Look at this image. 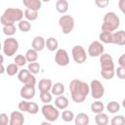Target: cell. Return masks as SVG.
<instances>
[{"label": "cell", "mask_w": 125, "mask_h": 125, "mask_svg": "<svg viewBox=\"0 0 125 125\" xmlns=\"http://www.w3.org/2000/svg\"><path fill=\"white\" fill-rule=\"evenodd\" d=\"M69 91L71 94L72 101L74 103L81 104L86 100L87 96L90 94V85H88L82 80L73 79L69 83Z\"/></svg>", "instance_id": "6da1fadb"}, {"label": "cell", "mask_w": 125, "mask_h": 125, "mask_svg": "<svg viewBox=\"0 0 125 125\" xmlns=\"http://www.w3.org/2000/svg\"><path fill=\"white\" fill-rule=\"evenodd\" d=\"M101 75L105 80H110L115 75V68L113 59L109 54H102L100 56Z\"/></svg>", "instance_id": "7a4b0ae2"}, {"label": "cell", "mask_w": 125, "mask_h": 125, "mask_svg": "<svg viewBox=\"0 0 125 125\" xmlns=\"http://www.w3.org/2000/svg\"><path fill=\"white\" fill-rule=\"evenodd\" d=\"M24 17V12H22L19 8H8L4 11L0 18V21L2 25H7V24H12L15 22H19L21 21Z\"/></svg>", "instance_id": "3957f363"}, {"label": "cell", "mask_w": 125, "mask_h": 125, "mask_svg": "<svg viewBox=\"0 0 125 125\" xmlns=\"http://www.w3.org/2000/svg\"><path fill=\"white\" fill-rule=\"evenodd\" d=\"M120 25L119 17L114 12H107L103 19L102 31L105 32H114Z\"/></svg>", "instance_id": "277c9868"}, {"label": "cell", "mask_w": 125, "mask_h": 125, "mask_svg": "<svg viewBox=\"0 0 125 125\" xmlns=\"http://www.w3.org/2000/svg\"><path fill=\"white\" fill-rule=\"evenodd\" d=\"M19 50V42L14 37H8L3 42V54L7 57H13Z\"/></svg>", "instance_id": "5b68a950"}, {"label": "cell", "mask_w": 125, "mask_h": 125, "mask_svg": "<svg viewBox=\"0 0 125 125\" xmlns=\"http://www.w3.org/2000/svg\"><path fill=\"white\" fill-rule=\"evenodd\" d=\"M41 112H42V115L45 117V119L50 122L56 121L60 116L59 108L57 106L55 107L50 104H44V105L41 108Z\"/></svg>", "instance_id": "8992f818"}, {"label": "cell", "mask_w": 125, "mask_h": 125, "mask_svg": "<svg viewBox=\"0 0 125 125\" xmlns=\"http://www.w3.org/2000/svg\"><path fill=\"white\" fill-rule=\"evenodd\" d=\"M59 25L63 34H69L74 28V19L70 15H62L59 19Z\"/></svg>", "instance_id": "52a82bcc"}, {"label": "cell", "mask_w": 125, "mask_h": 125, "mask_svg": "<svg viewBox=\"0 0 125 125\" xmlns=\"http://www.w3.org/2000/svg\"><path fill=\"white\" fill-rule=\"evenodd\" d=\"M90 93L93 99L100 100L104 95V87L101 81L94 79L90 83Z\"/></svg>", "instance_id": "ba28073f"}, {"label": "cell", "mask_w": 125, "mask_h": 125, "mask_svg": "<svg viewBox=\"0 0 125 125\" xmlns=\"http://www.w3.org/2000/svg\"><path fill=\"white\" fill-rule=\"evenodd\" d=\"M18 79L20 82H21L23 85L28 86H35L36 84V78L33 73H31L28 69H21L18 73Z\"/></svg>", "instance_id": "9c48e42d"}, {"label": "cell", "mask_w": 125, "mask_h": 125, "mask_svg": "<svg viewBox=\"0 0 125 125\" xmlns=\"http://www.w3.org/2000/svg\"><path fill=\"white\" fill-rule=\"evenodd\" d=\"M71 55H72V59L73 61L78 63V64H82L83 62H86L87 60V55L85 49L81 46V45H76L72 48L71 50Z\"/></svg>", "instance_id": "30bf717a"}, {"label": "cell", "mask_w": 125, "mask_h": 125, "mask_svg": "<svg viewBox=\"0 0 125 125\" xmlns=\"http://www.w3.org/2000/svg\"><path fill=\"white\" fill-rule=\"evenodd\" d=\"M18 108L22 112H27L29 114H36L39 111V106L34 102H27V100H22L19 103Z\"/></svg>", "instance_id": "8fae6325"}, {"label": "cell", "mask_w": 125, "mask_h": 125, "mask_svg": "<svg viewBox=\"0 0 125 125\" xmlns=\"http://www.w3.org/2000/svg\"><path fill=\"white\" fill-rule=\"evenodd\" d=\"M104 48L102 42L100 41H93L89 46H88V55L92 58L100 57L102 54H104Z\"/></svg>", "instance_id": "7c38bea8"}, {"label": "cell", "mask_w": 125, "mask_h": 125, "mask_svg": "<svg viewBox=\"0 0 125 125\" xmlns=\"http://www.w3.org/2000/svg\"><path fill=\"white\" fill-rule=\"evenodd\" d=\"M55 62L60 66H66L69 63V56L66 50L58 49L55 55Z\"/></svg>", "instance_id": "4fadbf2b"}, {"label": "cell", "mask_w": 125, "mask_h": 125, "mask_svg": "<svg viewBox=\"0 0 125 125\" xmlns=\"http://www.w3.org/2000/svg\"><path fill=\"white\" fill-rule=\"evenodd\" d=\"M20 95L23 100H31L34 98L35 96V88L34 86H28V85H24L21 88L20 91Z\"/></svg>", "instance_id": "5bb4252c"}, {"label": "cell", "mask_w": 125, "mask_h": 125, "mask_svg": "<svg viewBox=\"0 0 125 125\" xmlns=\"http://www.w3.org/2000/svg\"><path fill=\"white\" fill-rule=\"evenodd\" d=\"M24 123V116L22 111L15 110L10 114V125H22Z\"/></svg>", "instance_id": "9a60e30c"}, {"label": "cell", "mask_w": 125, "mask_h": 125, "mask_svg": "<svg viewBox=\"0 0 125 125\" xmlns=\"http://www.w3.org/2000/svg\"><path fill=\"white\" fill-rule=\"evenodd\" d=\"M46 47V40L42 37V36H35L32 40V43H31V48H33L34 50L40 52L42 51L44 48Z\"/></svg>", "instance_id": "2e32d148"}, {"label": "cell", "mask_w": 125, "mask_h": 125, "mask_svg": "<svg viewBox=\"0 0 125 125\" xmlns=\"http://www.w3.org/2000/svg\"><path fill=\"white\" fill-rule=\"evenodd\" d=\"M112 44H116L119 46L125 45V31L118 30L112 33Z\"/></svg>", "instance_id": "e0dca14e"}, {"label": "cell", "mask_w": 125, "mask_h": 125, "mask_svg": "<svg viewBox=\"0 0 125 125\" xmlns=\"http://www.w3.org/2000/svg\"><path fill=\"white\" fill-rule=\"evenodd\" d=\"M68 104H69L68 103V99L63 95L57 96V98L55 100V105L59 109H65L68 106Z\"/></svg>", "instance_id": "ac0fdd59"}, {"label": "cell", "mask_w": 125, "mask_h": 125, "mask_svg": "<svg viewBox=\"0 0 125 125\" xmlns=\"http://www.w3.org/2000/svg\"><path fill=\"white\" fill-rule=\"evenodd\" d=\"M22 4L25 6V8L39 11L42 6V1L41 0H22Z\"/></svg>", "instance_id": "d6986e66"}, {"label": "cell", "mask_w": 125, "mask_h": 125, "mask_svg": "<svg viewBox=\"0 0 125 125\" xmlns=\"http://www.w3.org/2000/svg\"><path fill=\"white\" fill-rule=\"evenodd\" d=\"M53 86V82L51 79H41L38 83V89L40 92H46V91H51Z\"/></svg>", "instance_id": "ffe728a7"}, {"label": "cell", "mask_w": 125, "mask_h": 125, "mask_svg": "<svg viewBox=\"0 0 125 125\" xmlns=\"http://www.w3.org/2000/svg\"><path fill=\"white\" fill-rule=\"evenodd\" d=\"M74 122L76 125H88L90 122V118H89L87 113L80 112L75 116Z\"/></svg>", "instance_id": "44dd1931"}, {"label": "cell", "mask_w": 125, "mask_h": 125, "mask_svg": "<svg viewBox=\"0 0 125 125\" xmlns=\"http://www.w3.org/2000/svg\"><path fill=\"white\" fill-rule=\"evenodd\" d=\"M56 10H57L58 13L64 15L68 10V2L66 0H57Z\"/></svg>", "instance_id": "7402d4cb"}, {"label": "cell", "mask_w": 125, "mask_h": 125, "mask_svg": "<svg viewBox=\"0 0 125 125\" xmlns=\"http://www.w3.org/2000/svg\"><path fill=\"white\" fill-rule=\"evenodd\" d=\"M51 93L54 96H61L64 93V85L61 82H57L55 84H53L52 89H51Z\"/></svg>", "instance_id": "603a6c76"}, {"label": "cell", "mask_w": 125, "mask_h": 125, "mask_svg": "<svg viewBox=\"0 0 125 125\" xmlns=\"http://www.w3.org/2000/svg\"><path fill=\"white\" fill-rule=\"evenodd\" d=\"M95 123L97 125H106L108 124V116L106 113L100 112L95 116Z\"/></svg>", "instance_id": "cb8c5ba5"}, {"label": "cell", "mask_w": 125, "mask_h": 125, "mask_svg": "<svg viewBox=\"0 0 125 125\" xmlns=\"http://www.w3.org/2000/svg\"><path fill=\"white\" fill-rule=\"evenodd\" d=\"M58 47H59V42L55 37H49L46 40V48L49 51L54 52V51L58 50Z\"/></svg>", "instance_id": "d4e9b609"}, {"label": "cell", "mask_w": 125, "mask_h": 125, "mask_svg": "<svg viewBox=\"0 0 125 125\" xmlns=\"http://www.w3.org/2000/svg\"><path fill=\"white\" fill-rule=\"evenodd\" d=\"M25 58H26V61L27 62H36L37 59H38V51L34 50L33 48L31 49H28L25 53Z\"/></svg>", "instance_id": "484cf974"}, {"label": "cell", "mask_w": 125, "mask_h": 125, "mask_svg": "<svg viewBox=\"0 0 125 125\" xmlns=\"http://www.w3.org/2000/svg\"><path fill=\"white\" fill-rule=\"evenodd\" d=\"M24 18L29 21H33L37 20V18H38V11L26 8L24 10Z\"/></svg>", "instance_id": "4316f807"}, {"label": "cell", "mask_w": 125, "mask_h": 125, "mask_svg": "<svg viewBox=\"0 0 125 125\" xmlns=\"http://www.w3.org/2000/svg\"><path fill=\"white\" fill-rule=\"evenodd\" d=\"M112 33L113 32H105L102 31L99 35V39L101 42L105 43V44H112Z\"/></svg>", "instance_id": "83f0119b"}, {"label": "cell", "mask_w": 125, "mask_h": 125, "mask_svg": "<svg viewBox=\"0 0 125 125\" xmlns=\"http://www.w3.org/2000/svg\"><path fill=\"white\" fill-rule=\"evenodd\" d=\"M104 109V105L103 104V102H100V101H96L94 103L91 104V111L95 114L97 113H100V112H103Z\"/></svg>", "instance_id": "f1b7e54d"}, {"label": "cell", "mask_w": 125, "mask_h": 125, "mask_svg": "<svg viewBox=\"0 0 125 125\" xmlns=\"http://www.w3.org/2000/svg\"><path fill=\"white\" fill-rule=\"evenodd\" d=\"M106 110H107L109 113H112V114L117 113V112L120 110V104H119L117 102H115V101H111V102H109V103L107 104V105H106Z\"/></svg>", "instance_id": "f546056e"}, {"label": "cell", "mask_w": 125, "mask_h": 125, "mask_svg": "<svg viewBox=\"0 0 125 125\" xmlns=\"http://www.w3.org/2000/svg\"><path fill=\"white\" fill-rule=\"evenodd\" d=\"M18 27L22 32H28L31 29V23L27 20H21L18 23Z\"/></svg>", "instance_id": "4dcf8cb0"}, {"label": "cell", "mask_w": 125, "mask_h": 125, "mask_svg": "<svg viewBox=\"0 0 125 125\" xmlns=\"http://www.w3.org/2000/svg\"><path fill=\"white\" fill-rule=\"evenodd\" d=\"M6 72L9 76H14L17 73H19V65L17 63H10L6 67Z\"/></svg>", "instance_id": "1f68e13d"}, {"label": "cell", "mask_w": 125, "mask_h": 125, "mask_svg": "<svg viewBox=\"0 0 125 125\" xmlns=\"http://www.w3.org/2000/svg\"><path fill=\"white\" fill-rule=\"evenodd\" d=\"M53 99V94L50 93V91L46 92H40V100L43 104H50Z\"/></svg>", "instance_id": "d6a6232c"}, {"label": "cell", "mask_w": 125, "mask_h": 125, "mask_svg": "<svg viewBox=\"0 0 125 125\" xmlns=\"http://www.w3.org/2000/svg\"><path fill=\"white\" fill-rule=\"evenodd\" d=\"M3 33L7 36H12L16 33V26L14 23L12 24H7V25H3Z\"/></svg>", "instance_id": "836d02e7"}, {"label": "cell", "mask_w": 125, "mask_h": 125, "mask_svg": "<svg viewBox=\"0 0 125 125\" xmlns=\"http://www.w3.org/2000/svg\"><path fill=\"white\" fill-rule=\"evenodd\" d=\"M62 118L64 122H71L72 120H74L75 118V115L74 113L71 111V110H68V109H65L62 111Z\"/></svg>", "instance_id": "e575fe53"}, {"label": "cell", "mask_w": 125, "mask_h": 125, "mask_svg": "<svg viewBox=\"0 0 125 125\" xmlns=\"http://www.w3.org/2000/svg\"><path fill=\"white\" fill-rule=\"evenodd\" d=\"M40 68H41V66H40L39 62H29V63H28V66H27V69H28L31 73H33L34 75L37 74V73H39Z\"/></svg>", "instance_id": "d590c367"}, {"label": "cell", "mask_w": 125, "mask_h": 125, "mask_svg": "<svg viewBox=\"0 0 125 125\" xmlns=\"http://www.w3.org/2000/svg\"><path fill=\"white\" fill-rule=\"evenodd\" d=\"M111 125H124L125 124V117L123 115H115L110 120Z\"/></svg>", "instance_id": "8d00e7d4"}, {"label": "cell", "mask_w": 125, "mask_h": 125, "mask_svg": "<svg viewBox=\"0 0 125 125\" xmlns=\"http://www.w3.org/2000/svg\"><path fill=\"white\" fill-rule=\"evenodd\" d=\"M14 62L17 63L19 66H23V65L26 64L27 61H26L25 56H23V55H17L15 57V59H14Z\"/></svg>", "instance_id": "74e56055"}, {"label": "cell", "mask_w": 125, "mask_h": 125, "mask_svg": "<svg viewBox=\"0 0 125 125\" xmlns=\"http://www.w3.org/2000/svg\"><path fill=\"white\" fill-rule=\"evenodd\" d=\"M115 74L119 79L124 80L125 79V66L119 65L116 69H115Z\"/></svg>", "instance_id": "f35d334b"}, {"label": "cell", "mask_w": 125, "mask_h": 125, "mask_svg": "<svg viewBox=\"0 0 125 125\" xmlns=\"http://www.w3.org/2000/svg\"><path fill=\"white\" fill-rule=\"evenodd\" d=\"M95 4H96V6L98 8L104 9V8H105V7L108 6L109 0H95Z\"/></svg>", "instance_id": "ab89813d"}, {"label": "cell", "mask_w": 125, "mask_h": 125, "mask_svg": "<svg viewBox=\"0 0 125 125\" xmlns=\"http://www.w3.org/2000/svg\"><path fill=\"white\" fill-rule=\"evenodd\" d=\"M0 122L2 125H8L10 124V117H8V115L4 112H2L0 114Z\"/></svg>", "instance_id": "60d3db41"}, {"label": "cell", "mask_w": 125, "mask_h": 125, "mask_svg": "<svg viewBox=\"0 0 125 125\" xmlns=\"http://www.w3.org/2000/svg\"><path fill=\"white\" fill-rule=\"evenodd\" d=\"M118 8L121 11V13L125 16V0H119L118 1Z\"/></svg>", "instance_id": "b9f144b4"}, {"label": "cell", "mask_w": 125, "mask_h": 125, "mask_svg": "<svg viewBox=\"0 0 125 125\" xmlns=\"http://www.w3.org/2000/svg\"><path fill=\"white\" fill-rule=\"evenodd\" d=\"M118 63H119V65L125 66V53L122 54V55L119 57V59H118Z\"/></svg>", "instance_id": "7bdbcfd3"}, {"label": "cell", "mask_w": 125, "mask_h": 125, "mask_svg": "<svg viewBox=\"0 0 125 125\" xmlns=\"http://www.w3.org/2000/svg\"><path fill=\"white\" fill-rule=\"evenodd\" d=\"M4 71H5V67H4L3 63H1V71H0V73L2 74V73H4Z\"/></svg>", "instance_id": "ee69618b"}, {"label": "cell", "mask_w": 125, "mask_h": 125, "mask_svg": "<svg viewBox=\"0 0 125 125\" xmlns=\"http://www.w3.org/2000/svg\"><path fill=\"white\" fill-rule=\"evenodd\" d=\"M122 106L125 108V98L123 99V101H122Z\"/></svg>", "instance_id": "f6af8a7d"}, {"label": "cell", "mask_w": 125, "mask_h": 125, "mask_svg": "<svg viewBox=\"0 0 125 125\" xmlns=\"http://www.w3.org/2000/svg\"><path fill=\"white\" fill-rule=\"evenodd\" d=\"M41 1H42V2H46V3H47V2H50L51 0H41Z\"/></svg>", "instance_id": "bcb514c9"}]
</instances>
